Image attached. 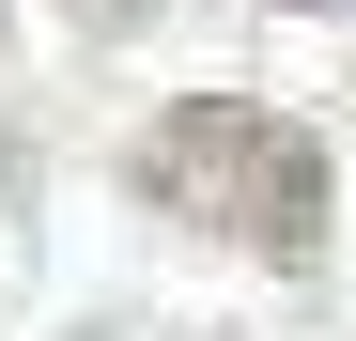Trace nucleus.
Returning <instances> with one entry per match:
<instances>
[{"instance_id":"1","label":"nucleus","mask_w":356,"mask_h":341,"mask_svg":"<svg viewBox=\"0 0 356 341\" xmlns=\"http://www.w3.org/2000/svg\"><path fill=\"white\" fill-rule=\"evenodd\" d=\"M140 202L202 217L248 264H325V140L294 109H264V93H186L140 140Z\"/></svg>"},{"instance_id":"2","label":"nucleus","mask_w":356,"mask_h":341,"mask_svg":"<svg viewBox=\"0 0 356 341\" xmlns=\"http://www.w3.org/2000/svg\"><path fill=\"white\" fill-rule=\"evenodd\" d=\"M78 16H140V0H78Z\"/></svg>"}]
</instances>
